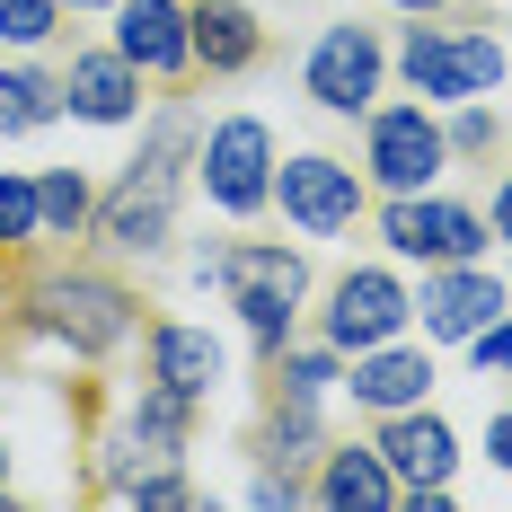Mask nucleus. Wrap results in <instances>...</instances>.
<instances>
[{
  "instance_id": "11",
  "label": "nucleus",
  "mask_w": 512,
  "mask_h": 512,
  "mask_svg": "<svg viewBox=\"0 0 512 512\" xmlns=\"http://www.w3.org/2000/svg\"><path fill=\"white\" fill-rule=\"evenodd\" d=\"M115 53H124L142 80H177V71L195 62V18H186V0H124Z\"/></svg>"
},
{
  "instance_id": "15",
  "label": "nucleus",
  "mask_w": 512,
  "mask_h": 512,
  "mask_svg": "<svg viewBox=\"0 0 512 512\" xmlns=\"http://www.w3.org/2000/svg\"><path fill=\"white\" fill-rule=\"evenodd\" d=\"M424 380H433V354H415V345H371V354H354V371H345V389H354V407L371 415H398V407H424Z\"/></svg>"
},
{
  "instance_id": "8",
  "label": "nucleus",
  "mask_w": 512,
  "mask_h": 512,
  "mask_svg": "<svg viewBox=\"0 0 512 512\" xmlns=\"http://www.w3.org/2000/svg\"><path fill=\"white\" fill-rule=\"evenodd\" d=\"M407 318H415V292H407V283H398L389 265H354V274H336L327 345H336V354H371V345H389Z\"/></svg>"
},
{
  "instance_id": "22",
  "label": "nucleus",
  "mask_w": 512,
  "mask_h": 512,
  "mask_svg": "<svg viewBox=\"0 0 512 512\" xmlns=\"http://www.w3.org/2000/svg\"><path fill=\"white\" fill-rule=\"evenodd\" d=\"M62 0H0V45H45Z\"/></svg>"
},
{
  "instance_id": "9",
  "label": "nucleus",
  "mask_w": 512,
  "mask_h": 512,
  "mask_svg": "<svg viewBox=\"0 0 512 512\" xmlns=\"http://www.w3.org/2000/svg\"><path fill=\"white\" fill-rule=\"evenodd\" d=\"M274 204H283L292 230L336 239V230H354V212H362V177L345 168V159H327V151H301V159L274 168Z\"/></svg>"
},
{
  "instance_id": "29",
  "label": "nucleus",
  "mask_w": 512,
  "mask_h": 512,
  "mask_svg": "<svg viewBox=\"0 0 512 512\" xmlns=\"http://www.w3.org/2000/svg\"><path fill=\"white\" fill-rule=\"evenodd\" d=\"M389 9H442V0H389Z\"/></svg>"
},
{
  "instance_id": "21",
  "label": "nucleus",
  "mask_w": 512,
  "mask_h": 512,
  "mask_svg": "<svg viewBox=\"0 0 512 512\" xmlns=\"http://www.w3.org/2000/svg\"><path fill=\"white\" fill-rule=\"evenodd\" d=\"M27 239H45V212H36V177L0 168V248H27Z\"/></svg>"
},
{
  "instance_id": "30",
  "label": "nucleus",
  "mask_w": 512,
  "mask_h": 512,
  "mask_svg": "<svg viewBox=\"0 0 512 512\" xmlns=\"http://www.w3.org/2000/svg\"><path fill=\"white\" fill-rule=\"evenodd\" d=\"M71 9H106V0H71Z\"/></svg>"
},
{
  "instance_id": "3",
  "label": "nucleus",
  "mask_w": 512,
  "mask_h": 512,
  "mask_svg": "<svg viewBox=\"0 0 512 512\" xmlns=\"http://www.w3.org/2000/svg\"><path fill=\"white\" fill-rule=\"evenodd\" d=\"M398 62H407V80H415L424 106L486 98V89L504 80V45H495V36H451V27H407Z\"/></svg>"
},
{
  "instance_id": "28",
  "label": "nucleus",
  "mask_w": 512,
  "mask_h": 512,
  "mask_svg": "<svg viewBox=\"0 0 512 512\" xmlns=\"http://www.w3.org/2000/svg\"><path fill=\"white\" fill-rule=\"evenodd\" d=\"M495 239H512V177L495 186Z\"/></svg>"
},
{
  "instance_id": "19",
  "label": "nucleus",
  "mask_w": 512,
  "mask_h": 512,
  "mask_svg": "<svg viewBox=\"0 0 512 512\" xmlns=\"http://www.w3.org/2000/svg\"><path fill=\"white\" fill-rule=\"evenodd\" d=\"M36 212H45V239H80V230L98 221V195H89L80 168H45V177H36Z\"/></svg>"
},
{
  "instance_id": "12",
  "label": "nucleus",
  "mask_w": 512,
  "mask_h": 512,
  "mask_svg": "<svg viewBox=\"0 0 512 512\" xmlns=\"http://www.w3.org/2000/svg\"><path fill=\"white\" fill-rule=\"evenodd\" d=\"M415 309H424V336L468 345V336H477V327L504 309V283H495L477 256H468V265H433V274H424V301H415Z\"/></svg>"
},
{
  "instance_id": "1",
  "label": "nucleus",
  "mask_w": 512,
  "mask_h": 512,
  "mask_svg": "<svg viewBox=\"0 0 512 512\" xmlns=\"http://www.w3.org/2000/svg\"><path fill=\"white\" fill-rule=\"evenodd\" d=\"M186 115L168 106L151 124V142H142V159L124 168V186L98 204V239L106 248H124V256H159L168 248V230H177V151H186Z\"/></svg>"
},
{
  "instance_id": "24",
  "label": "nucleus",
  "mask_w": 512,
  "mask_h": 512,
  "mask_svg": "<svg viewBox=\"0 0 512 512\" xmlns=\"http://www.w3.org/2000/svg\"><path fill=\"white\" fill-rule=\"evenodd\" d=\"M451 151H495V115L477 98H460V124H451Z\"/></svg>"
},
{
  "instance_id": "18",
  "label": "nucleus",
  "mask_w": 512,
  "mask_h": 512,
  "mask_svg": "<svg viewBox=\"0 0 512 512\" xmlns=\"http://www.w3.org/2000/svg\"><path fill=\"white\" fill-rule=\"evenodd\" d=\"M186 18H195V62H212V71H248L265 45L248 0H186Z\"/></svg>"
},
{
  "instance_id": "26",
  "label": "nucleus",
  "mask_w": 512,
  "mask_h": 512,
  "mask_svg": "<svg viewBox=\"0 0 512 512\" xmlns=\"http://www.w3.org/2000/svg\"><path fill=\"white\" fill-rule=\"evenodd\" d=\"M486 460H495V468H512V407H495V415H486Z\"/></svg>"
},
{
  "instance_id": "14",
  "label": "nucleus",
  "mask_w": 512,
  "mask_h": 512,
  "mask_svg": "<svg viewBox=\"0 0 512 512\" xmlns=\"http://www.w3.org/2000/svg\"><path fill=\"white\" fill-rule=\"evenodd\" d=\"M62 106H71L80 124H133V115H142V71H133L124 53H71Z\"/></svg>"
},
{
  "instance_id": "13",
  "label": "nucleus",
  "mask_w": 512,
  "mask_h": 512,
  "mask_svg": "<svg viewBox=\"0 0 512 512\" xmlns=\"http://www.w3.org/2000/svg\"><path fill=\"white\" fill-rule=\"evenodd\" d=\"M380 460H389V477H398V495H407V486H451L460 442H451V424H442V415L398 407L389 424H380Z\"/></svg>"
},
{
  "instance_id": "17",
  "label": "nucleus",
  "mask_w": 512,
  "mask_h": 512,
  "mask_svg": "<svg viewBox=\"0 0 512 512\" xmlns=\"http://www.w3.org/2000/svg\"><path fill=\"white\" fill-rule=\"evenodd\" d=\"M318 504H327V512H380V504H398V477H389V460H380V442L327 451V468H318Z\"/></svg>"
},
{
  "instance_id": "23",
  "label": "nucleus",
  "mask_w": 512,
  "mask_h": 512,
  "mask_svg": "<svg viewBox=\"0 0 512 512\" xmlns=\"http://www.w3.org/2000/svg\"><path fill=\"white\" fill-rule=\"evenodd\" d=\"M283 398H309V407H318V398H327V389H336V362L327 354H292V345H283Z\"/></svg>"
},
{
  "instance_id": "6",
  "label": "nucleus",
  "mask_w": 512,
  "mask_h": 512,
  "mask_svg": "<svg viewBox=\"0 0 512 512\" xmlns=\"http://www.w3.org/2000/svg\"><path fill=\"white\" fill-rule=\"evenodd\" d=\"M204 195L221 212H265L274 204V133L256 115H221L204 133Z\"/></svg>"
},
{
  "instance_id": "5",
  "label": "nucleus",
  "mask_w": 512,
  "mask_h": 512,
  "mask_svg": "<svg viewBox=\"0 0 512 512\" xmlns=\"http://www.w3.org/2000/svg\"><path fill=\"white\" fill-rule=\"evenodd\" d=\"M36 318H45L71 354H106V345L133 336V292H115L98 274H45L36 283Z\"/></svg>"
},
{
  "instance_id": "10",
  "label": "nucleus",
  "mask_w": 512,
  "mask_h": 512,
  "mask_svg": "<svg viewBox=\"0 0 512 512\" xmlns=\"http://www.w3.org/2000/svg\"><path fill=\"white\" fill-rule=\"evenodd\" d=\"M442 159H451V133L433 124V106H371V159H362V168H371L389 195L433 186Z\"/></svg>"
},
{
  "instance_id": "2",
  "label": "nucleus",
  "mask_w": 512,
  "mask_h": 512,
  "mask_svg": "<svg viewBox=\"0 0 512 512\" xmlns=\"http://www.w3.org/2000/svg\"><path fill=\"white\" fill-rule=\"evenodd\" d=\"M212 274L230 283V301H239V318H248L256 354H283V345H292V309H301V292H309V265L292 248L248 239V248H221Z\"/></svg>"
},
{
  "instance_id": "27",
  "label": "nucleus",
  "mask_w": 512,
  "mask_h": 512,
  "mask_svg": "<svg viewBox=\"0 0 512 512\" xmlns=\"http://www.w3.org/2000/svg\"><path fill=\"white\" fill-rule=\"evenodd\" d=\"M256 504H301V486H292V468H283V477H256Z\"/></svg>"
},
{
  "instance_id": "16",
  "label": "nucleus",
  "mask_w": 512,
  "mask_h": 512,
  "mask_svg": "<svg viewBox=\"0 0 512 512\" xmlns=\"http://www.w3.org/2000/svg\"><path fill=\"white\" fill-rule=\"evenodd\" d=\"M221 345H212V327H151V380L159 389H177V398H195L204 407L212 389H221Z\"/></svg>"
},
{
  "instance_id": "25",
  "label": "nucleus",
  "mask_w": 512,
  "mask_h": 512,
  "mask_svg": "<svg viewBox=\"0 0 512 512\" xmlns=\"http://www.w3.org/2000/svg\"><path fill=\"white\" fill-rule=\"evenodd\" d=\"M468 354L486 362V371H512V318H486V327L468 336Z\"/></svg>"
},
{
  "instance_id": "4",
  "label": "nucleus",
  "mask_w": 512,
  "mask_h": 512,
  "mask_svg": "<svg viewBox=\"0 0 512 512\" xmlns=\"http://www.w3.org/2000/svg\"><path fill=\"white\" fill-rule=\"evenodd\" d=\"M380 239L398 256H415V265H468V256L495 239V221L468 204H442V195H389V212H380Z\"/></svg>"
},
{
  "instance_id": "7",
  "label": "nucleus",
  "mask_w": 512,
  "mask_h": 512,
  "mask_svg": "<svg viewBox=\"0 0 512 512\" xmlns=\"http://www.w3.org/2000/svg\"><path fill=\"white\" fill-rule=\"evenodd\" d=\"M380 71H389V53H380V36L371 27H327L318 45H309V62H301V89L327 115H371V98H380Z\"/></svg>"
},
{
  "instance_id": "20",
  "label": "nucleus",
  "mask_w": 512,
  "mask_h": 512,
  "mask_svg": "<svg viewBox=\"0 0 512 512\" xmlns=\"http://www.w3.org/2000/svg\"><path fill=\"white\" fill-rule=\"evenodd\" d=\"M53 115H62V80H45V71H0V142L9 133H36Z\"/></svg>"
}]
</instances>
